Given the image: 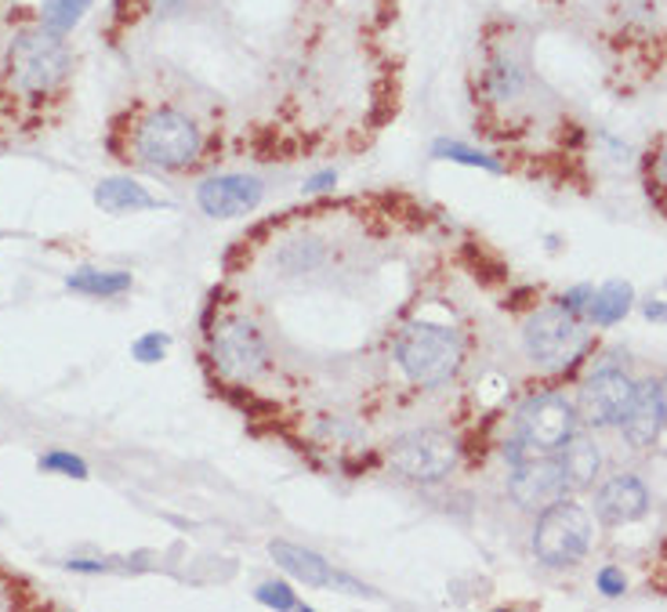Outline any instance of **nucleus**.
Instances as JSON below:
<instances>
[{"label": "nucleus", "mask_w": 667, "mask_h": 612, "mask_svg": "<svg viewBox=\"0 0 667 612\" xmlns=\"http://www.w3.org/2000/svg\"><path fill=\"white\" fill-rule=\"evenodd\" d=\"M69 47L62 33L52 30H26L8 47V80L22 95H47L69 77Z\"/></svg>", "instance_id": "1"}, {"label": "nucleus", "mask_w": 667, "mask_h": 612, "mask_svg": "<svg viewBox=\"0 0 667 612\" xmlns=\"http://www.w3.org/2000/svg\"><path fill=\"white\" fill-rule=\"evenodd\" d=\"M395 356H400V367L406 370V378L417 384H442L450 381L457 367L464 359L461 334L442 327V323H425L414 319L406 323L400 334V345H395Z\"/></svg>", "instance_id": "2"}, {"label": "nucleus", "mask_w": 667, "mask_h": 612, "mask_svg": "<svg viewBox=\"0 0 667 612\" xmlns=\"http://www.w3.org/2000/svg\"><path fill=\"white\" fill-rule=\"evenodd\" d=\"M134 156L164 171L189 167L200 156V128L178 109H153L134 131Z\"/></svg>", "instance_id": "3"}, {"label": "nucleus", "mask_w": 667, "mask_h": 612, "mask_svg": "<svg viewBox=\"0 0 667 612\" xmlns=\"http://www.w3.org/2000/svg\"><path fill=\"white\" fill-rule=\"evenodd\" d=\"M526 356L545 370H562L584 356L588 348V327L577 319V312L551 305L540 308L537 316H529L523 330Z\"/></svg>", "instance_id": "4"}, {"label": "nucleus", "mask_w": 667, "mask_h": 612, "mask_svg": "<svg viewBox=\"0 0 667 612\" xmlns=\"http://www.w3.org/2000/svg\"><path fill=\"white\" fill-rule=\"evenodd\" d=\"M591 547V518L577 501L559 496L555 504L540 511L534 529V555L551 569L577 566Z\"/></svg>", "instance_id": "5"}, {"label": "nucleus", "mask_w": 667, "mask_h": 612, "mask_svg": "<svg viewBox=\"0 0 667 612\" xmlns=\"http://www.w3.org/2000/svg\"><path fill=\"white\" fill-rule=\"evenodd\" d=\"M577 406L566 395H534L518 409V442L529 453H555L577 431Z\"/></svg>", "instance_id": "6"}, {"label": "nucleus", "mask_w": 667, "mask_h": 612, "mask_svg": "<svg viewBox=\"0 0 667 612\" xmlns=\"http://www.w3.org/2000/svg\"><path fill=\"white\" fill-rule=\"evenodd\" d=\"M389 465L411 482H439L457 465V446L442 431H411L389 449Z\"/></svg>", "instance_id": "7"}, {"label": "nucleus", "mask_w": 667, "mask_h": 612, "mask_svg": "<svg viewBox=\"0 0 667 612\" xmlns=\"http://www.w3.org/2000/svg\"><path fill=\"white\" fill-rule=\"evenodd\" d=\"M211 352H215L218 370L226 373L229 381H254V378H262L269 367L265 337L247 319L221 323L211 337Z\"/></svg>", "instance_id": "8"}, {"label": "nucleus", "mask_w": 667, "mask_h": 612, "mask_svg": "<svg viewBox=\"0 0 667 612\" xmlns=\"http://www.w3.org/2000/svg\"><path fill=\"white\" fill-rule=\"evenodd\" d=\"M635 381L627 378L624 370L602 367L584 381L577 398V417L588 424V428H610V424H621L624 409L632 406Z\"/></svg>", "instance_id": "9"}, {"label": "nucleus", "mask_w": 667, "mask_h": 612, "mask_svg": "<svg viewBox=\"0 0 667 612\" xmlns=\"http://www.w3.org/2000/svg\"><path fill=\"white\" fill-rule=\"evenodd\" d=\"M512 501L518 507H529V511H545L548 504H555L559 496H566V490H570V482H566L562 474V465L559 457L548 460V457H526L515 465V474H512Z\"/></svg>", "instance_id": "10"}, {"label": "nucleus", "mask_w": 667, "mask_h": 612, "mask_svg": "<svg viewBox=\"0 0 667 612\" xmlns=\"http://www.w3.org/2000/svg\"><path fill=\"white\" fill-rule=\"evenodd\" d=\"M262 182L247 174H218L196 189V204L207 218H240L262 204Z\"/></svg>", "instance_id": "11"}, {"label": "nucleus", "mask_w": 667, "mask_h": 612, "mask_svg": "<svg viewBox=\"0 0 667 612\" xmlns=\"http://www.w3.org/2000/svg\"><path fill=\"white\" fill-rule=\"evenodd\" d=\"M621 428H624V439L632 442L635 449H646V446H653L660 439L664 428H667V406H664L660 381L635 384L632 406L624 409Z\"/></svg>", "instance_id": "12"}, {"label": "nucleus", "mask_w": 667, "mask_h": 612, "mask_svg": "<svg viewBox=\"0 0 667 612\" xmlns=\"http://www.w3.org/2000/svg\"><path fill=\"white\" fill-rule=\"evenodd\" d=\"M646 511H649V490L635 474H613V479L599 485L595 515L606 526H627V522H638Z\"/></svg>", "instance_id": "13"}, {"label": "nucleus", "mask_w": 667, "mask_h": 612, "mask_svg": "<svg viewBox=\"0 0 667 612\" xmlns=\"http://www.w3.org/2000/svg\"><path fill=\"white\" fill-rule=\"evenodd\" d=\"M559 465H562L566 482H570V490H588V485L599 479L602 453H599L595 439L573 431L570 439L559 446Z\"/></svg>", "instance_id": "14"}, {"label": "nucleus", "mask_w": 667, "mask_h": 612, "mask_svg": "<svg viewBox=\"0 0 667 612\" xmlns=\"http://www.w3.org/2000/svg\"><path fill=\"white\" fill-rule=\"evenodd\" d=\"M269 551H273L276 566H283L294 580H302V583H308V587L341 583V577L334 572V566H327V561L319 558L316 551H305V547H294V544H273Z\"/></svg>", "instance_id": "15"}, {"label": "nucleus", "mask_w": 667, "mask_h": 612, "mask_svg": "<svg viewBox=\"0 0 667 612\" xmlns=\"http://www.w3.org/2000/svg\"><path fill=\"white\" fill-rule=\"evenodd\" d=\"M95 204L106 215H134V210H156L160 204L131 178H102L95 189Z\"/></svg>", "instance_id": "16"}, {"label": "nucleus", "mask_w": 667, "mask_h": 612, "mask_svg": "<svg viewBox=\"0 0 667 612\" xmlns=\"http://www.w3.org/2000/svg\"><path fill=\"white\" fill-rule=\"evenodd\" d=\"M632 302H635L632 283L610 280L602 291H591L588 316H591V323H599V327H613V323H621L627 312H632Z\"/></svg>", "instance_id": "17"}, {"label": "nucleus", "mask_w": 667, "mask_h": 612, "mask_svg": "<svg viewBox=\"0 0 667 612\" xmlns=\"http://www.w3.org/2000/svg\"><path fill=\"white\" fill-rule=\"evenodd\" d=\"M69 291L88 297H117L131 291V272H102V269H77L66 280Z\"/></svg>", "instance_id": "18"}, {"label": "nucleus", "mask_w": 667, "mask_h": 612, "mask_svg": "<svg viewBox=\"0 0 667 612\" xmlns=\"http://www.w3.org/2000/svg\"><path fill=\"white\" fill-rule=\"evenodd\" d=\"M95 0H44L41 4V26L66 36L73 26H80V19L88 15Z\"/></svg>", "instance_id": "19"}, {"label": "nucleus", "mask_w": 667, "mask_h": 612, "mask_svg": "<svg viewBox=\"0 0 667 612\" xmlns=\"http://www.w3.org/2000/svg\"><path fill=\"white\" fill-rule=\"evenodd\" d=\"M518 84H523V69L515 66L509 55H497L490 62V91L497 98H509L518 91Z\"/></svg>", "instance_id": "20"}, {"label": "nucleus", "mask_w": 667, "mask_h": 612, "mask_svg": "<svg viewBox=\"0 0 667 612\" xmlns=\"http://www.w3.org/2000/svg\"><path fill=\"white\" fill-rule=\"evenodd\" d=\"M436 156H447V160H457V164H468V167H486L497 174L501 164L497 160H490L486 153H475V149H468L461 142H436Z\"/></svg>", "instance_id": "21"}, {"label": "nucleus", "mask_w": 667, "mask_h": 612, "mask_svg": "<svg viewBox=\"0 0 667 612\" xmlns=\"http://www.w3.org/2000/svg\"><path fill=\"white\" fill-rule=\"evenodd\" d=\"M41 471H58L66 479H88V465L77 453H66V449H52V453L41 457Z\"/></svg>", "instance_id": "22"}, {"label": "nucleus", "mask_w": 667, "mask_h": 612, "mask_svg": "<svg viewBox=\"0 0 667 612\" xmlns=\"http://www.w3.org/2000/svg\"><path fill=\"white\" fill-rule=\"evenodd\" d=\"M258 602L269 605V609H302V602L294 598L291 587L287 583H276V580H269V583L258 587Z\"/></svg>", "instance_id": "23"}, {"label": "nucleus", "mask_w": 667, "mask_h": 612, "mask_svg": "<svg viewBox=\"0 0 667 612\" xmlns=\"http://www.w3.org/2000/svg\"><path fill=\"white\" fill-rule=\"evenodd\" d=\"M167 352V337L164 334H142L139 341L131 345V356L139 362H160Z\"/></svg>", "instance_id": "24"}, {"label": "nucleus", "mask_w": 667, "mask_h": 612, "mask_svg": "<svg viewBox=\"0 0 667 612\" xmlns=\"http://www.w3.org/2000/svg\"><path fill=\"white\" fill-rule=\"evenodd\" d=\"M595 583H599V591L606 594V598H621V594H624V587H627L624 572L616 569V566H606V569H599Z\"/></svg>", "instance_id": "25"}, {"label": "nucleus", "mask_w": 667, "mask_h": 612, "mask_svg": "<svg viewBox=\"0 0 667 612\" xmlns=\"http://www.w3.org/2000/svg\"><path fill=\"white\" fill-rule=\"evenodd\" d=\"M588 302H591V286H577V291L566 294L559 305H562V308H570V312H584Z\"/></svg>", "instance_id": "26"}, {"label": "nucleus", "mask_w": 667, "mask_h": 612, "mask_svg": "<svg viewBox=\"0 0 667 612\" xmlns=\"http://www.w3.org/2000/svg\"><path fill=\"white\" fill-rule=\"evenodd\" d=\"M334 182H338V178H334V171H324V174H316V178H308L305 189H308V193H327Z\"/></svg>", "instance_id": "27"}, {"label": "nucleus", "mask_w": 667, "mask_h": 612, "mask_svg": "<svg viewBox=\"0 0 667 612\" xmlns=\"http://www.w3.org/2000/svg\"><path fill=\"white\" fill-rule=\"evenodd\" d=\"M646 319H660V323H667V308H664L660 302L646 305Z\"/></svg>", "instance_id": "28"}, {"label": "nucleus", "mask_w": 667, "mask_h": 612, "mask_svg": "<svg viewBox=\"0 0 667 612\" xmlns=\"http://www.w3.org/2000/svg\"><path fill=\"white\" fill-rule=\"evenodd\" d=\"M69 569H77V572H98V569H102V561H69Z\"/></svg>", "instance_id": "29"}, {"label": "nucleus", "mask_w": 667, "mask_h": 612, "mask_svg": "<svg viewBox=\"0 0 667 612\" xmlns=\"http://www.w3.org/2000/svg\"><path fill=\"white\" fill-rule=\"evenodd\" d=\"M657 182H660L664 189H667V149H664L660 160H657Z\"/></svg>", "instance_id": "30"}, {"label": "nucleus", "mask_w": 667, "mask_h": 612, "mask_svg": "<svg viewBox=\"0 0 667 612\" xmlns=\"http://www.w3.org/2000/svg\"><path fill=\"white\" fill-rule=\"evenodd\" d=\"M660 389H664V406H667V381H660Z\"/></svg>", "instance_id": "31"}]
</instances>
